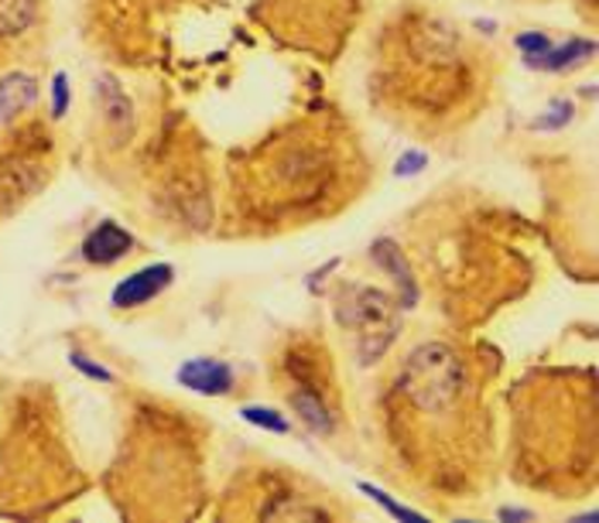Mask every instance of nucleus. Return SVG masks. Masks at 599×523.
<instances>
[{"mask_svg":"<svg viewBox=\"0 0 599 523\" xmlns=\"http://www.w3.org/2000/svg\"><path fill=\"white\" fill-rule=\"evenodd\" d=\"M176 380L192 390V394H202V398H223L233 390L237 376H233V366L223 363V360H186L176 373Z\"/></svg>","mask_w":599,"mask_h":523,"instance_id":"20e7f679","label":"nucleus"},{"mask_svg":"<svg viewBox=\"0 0 599 523\" xmlns=\"http://www.w3.org/2000/svg\"><path fill=\"white\" fill-rule=\"evenodd\" d=\"M462 380V363L456 360L452 349L442 342H425L405 360L398 386L415 408L442 411L459 398Z\"/></svg>","mask_w":599,"mask_h":523,"instance_id":"f03ea898","label":"nucleus"},{"mask_svg":"<svg viewBox=\"0 0 599 523\" xmlns=\"http://www.w3.org/2000/svg\"><path fill=\"white\" fill-rule=\"evenodd\" d=\"M357 490H360V493H367V496H370V500H373L377 506H383V510H388V513H391L395 520H405V523H421V520H425L421 513H415L411 506H401V503H398V500H395L391 493L377 490L373 483H357Z\"/></svg>","mask_w":599,"mask_h":523,"instance_id":"ddd939ff","label":"nucleus"},{"mask_svg":"<svg viewBox=\"0 0 599 523\" xmlns=\"http://www.w3.org/2000/svg\"><path fill=\"white\" fill-rule=\"evenodd\" d=\"M370 253H373L377 264L395 278V284H398V304H401V309H415V304H418V281H415V274H411L408 257L398 250V243H395V240H377Z\"/></svg>","mask_w":599,"mask_h":523,"instance_id":"423d86ee","label":"nucleus"},{"mask_svg":"<svg viewBox=\"0 0 599 523\" xmlns=\"http://www.w3.org/2000/svg\"><path fill=\"white\" fill-rule=\"evenodd\" d=\"M291 408L298 411V418H302L316 434H332L329 408L322 404L319 394H312V390H294V394H291Z\"/></svg>","mask_w":599,"mask_h":523,"instance_id":"9d476101","label":"nucleus"},{"mask_svg":"<svg viewBox=\"0 0 599 523\" xmlns=\"http://www.w3.org/2000/svg\"><path fill=\"white\" fill-rule=\"evenodd\" d=\"M513 46H518L528 59H538V56H545V52L551 49V41H548V34H541V31H528V34L513 38ZM528 59H525V62H528Z\"/></svg>","mask_w":599,"mask_h":523,"instance_id":"2eb2a0df","label":"nucleus"},{"mask_svg":"<svg viewBox=\"0 0 599 523\" xmlns=\"http://www.w3.org/2000/svg\"><path fill=\"white\" fill-rule=\"evenodd\" d=\"M240 418H243L247 424H253V428H261V431H271V434H288V431H291L288 418H284V414H278L274 408L247 404V408L240 411Z\"/></svg>","mask_w":599,"mask_h":523,"instance_id":"9b49d317","label":"nucleus"},{"mask_svg":"<svg viewBox=\"0 0 599 523\" xmlns=\"http://www.w3.org/2000/svg\"><path fill=\"white\" fill-rule=\"evenodd\" d=\"M176 281V268L171 264H148L134 274H127L113 294H110V304L117 312H127V309H141V304H151L164 288H171Z\"/></svg>","mask_w":599,"mask_h":523,"instance_id":"7ed1b4c3","label":"nucleus"},{"mask_svg":"<svg viewBox=\"0 0 599 523\" xmlns=\"http://www.w3.org/2000/svg\"><path fill=\"white\" fill-rule=\"evenodd\" d=\"M336 322L357 332V349L363 366L377 363L391 349L401 329V304L377 288H347L336 301Z\"/></svg>","mask_w":599,"mask_h":523,"instance_id":"f257e3e1","label":"nucleus"},{"mask_svg":"<svg viewBox=\"0 0 599 523\" xmlns=\"http://www.w3.org/2000/svg\"><path fill=\"white\" fill-rule=\"evenodd\" d=\"M572 120V103L569 100H555L548 110H545V117H538L531 127L535 130H559V127H566Z\"/></svg>","mask_w":599,"mask_h":523,"instance_id":"4468645a","label":"nucleus"},{"mask_svg":"<svg viewBox=\"0 0 599 523\" xmlns=\"http://www.w3.org/2000/svg\"><path fill=\"white\" fill-rule=\"evenodd\" d=\"M66 113H69V76L56 72V79H52V117L62 120Z\"/></svg>","mask_w":599,"mask_h":523,"instance_id":"f3484780","label":"nucleus"},{"mask_svg":"<svg viewBox=\"0 0 599 523\" xmlns=\"http://www.w3.org/2000/svg\"><path fill=\"white\" fill-rule=\"evenodd\" d=\"M425 164H428V154H425V151H408V154H401V161L395 164V174H398V179H408V174H418Z\"/></svg>","mask_w":599,"mask_h":523,"instance_id":"a211bd4d","label":"nucleus"},{"mask_svg":"<svg viewBox=\"0 0 599 523\" xmlns=\"http://www.w3.org/2000/svg\"><path fill=\"white\" fill-rule=\"evenodd\" d=\"M134 250V237L127 233L120 223H100L90 237L82 240V257L90 260L97 268H107V264H117L127 253Z\"/></svg>","mask_w":599,"mask_h":523,"instance_id":"39448f33","label":"nucleus"},{"mask_svg":"<svg viewBox=\"0 0 599 523\" xmlns=\"http://www.w3.org/2000/svg\"><path fill=\"white\" fill-rule=\"evenodd\" d=\"M38 100V79L31 72H8L0 76V123L18 120Z\"/></svg>","mask_w":599,"mask_h":523,"instance_id":"0eeeda50","label":"nucleus"},{"mask_svg":"<svg viewBox=\"0 0 599 523\" xmlns=\"http://www.w3.org/2000/svg\"><path fill=\"white\" fill-rule=\"evenodd\" d=\"M38 18V0H0V38L24 34Z\"/></svg>","mask_w":599,"mask_h":523,"instance_id":"1a4fd4ad","label":"nucleus"},{"mask_svg":"<svg viewBox=\"0 0 599 523\" xmlns=\"http://www.w3.org/2000/svg\"><path fill=\"white\" fill-rule=\"evenodd\" d=\"M69 363H72V370H76V373L90 376V380H97V383H110V380H113V373H110L107 366L93 363L90 356H82V353H72V356H69Z\"/></svg>","mask_w":599,"mask_h":523,"instance_id":"dca6fc26","label":"nucleus"},{"mask_svg":"<svg viewBox=\"0 0 599 523\" xmlns=\"http://www.w3.org/2000/svg\"><path fill=\"white\" fill-rule=\"evenodd\" d=\"M100 100H103V107H107V117L113 113L117 120H120V127H131V100H127L123 93H120V86L113 82V79H100Z\"/></svg>","mask_w":599,"mask_h":523,"instance_id":"f8f14e48","label":"nucleus"},{"mask_svg":"<svg viewBox=\"0 0 599 523\" xmlns=\"http://www.w3.org/2000/svg\"><path fill=\"white\" fill-rule=\"evenodd\" d=\"M596 52V46L589 38H576V41H566L559 49H548L545 56L538 59H528V69H545V72H566L579 62H586L589 56Z\"/></svg>","mask_w":599,"mask_h":523,"instance_id":"6e6552de","label":"nucleus"},{"mask_svg":"<svg viewBox=\"0 0 599 523\" xmlns=\"http://www.w3.org/2000/svg\"><path fill=\"white\" fill-rule=\"evenodd\" d=\"M500 516H503V520H531L528 510H500Z\"/></svg>","mask_w":599,"mask_h":523,"instance_id":"6ab92c4d","label":"nucleus"}]
</instances>
